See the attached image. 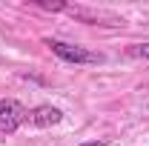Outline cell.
<instances>
[{"label":"cell","mask_w":149,"mask_h":146,"mask_svg":"<svg viewBox=\"0 0 149 146\" xmlns=\"http://www.w3.org/2000/svg\"><path fill=\"white\" fill-rule=\"evenodd\" d=\"M52 52H55L60 60H66V63H74V66H86V63H100L103 57L89 52L86 46H77V43H66V40H57V37H46L43 40Z\"/></svg>","instance_id":"cell-1"},{"label":"cell","mask_w":149,"mask_h":146,"mask_svg":"<svg viewBox=\"0 0 149 146\" xmlns=\"http://www.w3.org/2000/svg\"><path fill=\"white\" fill-rule=\"evenodd\" d=\"M26 120H29V112H26L23 103L12 100V97H3V100H0V132L12 135V132H17Z\"/></svg>","instance_id":"cell-2"},{"label":"cell","mask_w":149,"mask_h":146,"mask_svg":"<svg viewBox=\"0 0 149 146\" xmlns=\"http://www.w3.org/2000/svg\"><path fill=\"white\" fill-rule=\"evenodd\" d=\"M29 120H32L35 126H40V129H46V126H57V123L63 120V112L57 109V106L43 103V106H35V109L29 112Z\"/></svg>","instance_id":"cell-3"},{"label":"cell","mask_w":149,"mask_h":146,"mask_svg":"<svg viewBox=\"0 0 149 146\" xmlns=\"http://www.w3.org/2000/svg\"><path fill=\"white\" fill-rule=\"evenodd\" d=\"M129 52H132L135 57H143V60H149V43H135Z\"/></svg>","instance_id":"cell-4"},{"label":"cell","mask_w":149,"mask_h":146,"mask_svg":"<svg viewBox=\"0 0 149 146\" xmlns=\"http://www.w3.org/2000/svg\"><path fill=\"white\" fill-rule=\"evenodd\" d=\"M77 146H112V143H106V140H86V143H77Z\"/></svg>","instance_id":"cell-5"}]
</instances>
